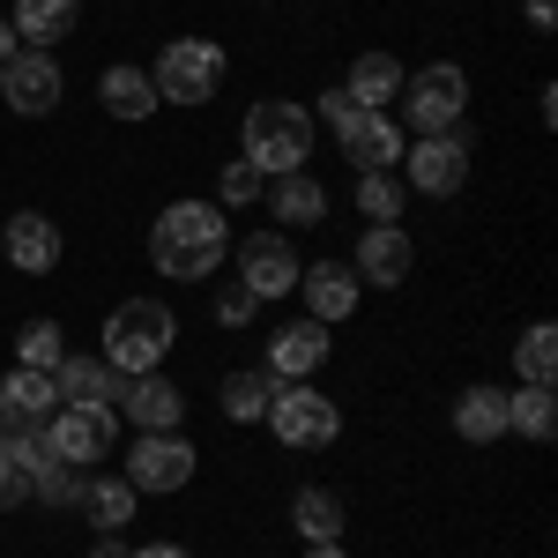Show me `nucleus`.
Segmentation results:
<instances>
[{
	"instance_id": "f257e3e1",
	"label": "nucleus",
	"mask_w": 558,
	"mask_h": 558,
	"mask_svg": "<svg viewBox=\"0 0 558 558\" xmlns=\"http://www.w3.org/2000/svg\"><path fill=\"white\" fill-rule=\"evenodd\" d=\"M231 254V216L216 209V202H165L157 223H149V260H157V276H172V283H202L216 276Z\"/></svg>"
},
{
	"instance_id": "f03ea898",
	"label": "nucleus",
	"mask_w": 558,
	"mask_h": 558,
	"mask_svg": "<svg viewBox=\"0 0 558 558\" xmlns=\"http://www.w3.org/2000/svg\"><path fill=\"white\" fill-rule=\"evenodd\" d=\"M179 343V313L165 299H120L105 313V365L128 380V373H165V357Z\"/></svg>"
},
{
	"instance_id": "7ed1b4c3",
	"label": "nucleus",
	"mask_w": 558,
	"mask_h": 558,
	"mask_svg": "<svg viewBox=\"0 0 558 558\" xmlns=\"http://www.w3.org/2000/svg\"><path fill=\"white\" fill-rule=\"evenodd\" d=\"M239 142H246V165H254L260 179L305 172V157H313V112L291 105V97H260V105H246Z\"/></svg>"
},
{
	"instance_id": "20e7f679",
	"label": "nucleus",
	"mask_w": 558,
	"mask_h": 558,
	"mask_svg": "<svg viewBox=\"0 0 558 558\" xmlns=\"http://www.w3.org/2000/svg\"><path fill=\"white\" fill-rule=\"evenodd\" d=\"M260 425L276 432L283 447H299V454H320V447H336V439H343V410H336L313 380H283Z\"/></svg>"
},
{
	"instance_id": "39448f33",
	"label": "nucleus",
	"mask_w": 558,
	"mask_h": 558,
	"mask_svg": "<svg viewBox=\"0 0 558 558\" xmlns=\"http://www.w3.org/2000/svg\"><path fill=\"white\" fill-rule=\"evenodd\" d=\"M470 112V75L454 60H432L417 75H402V120L417 134H454Z\"/></svg>"
},
{
	"instance_id": "423d86ee",
	"label": "nucleus",
	"mask_w": 558,
	"mask_h": 558,
	"mask_svg": "<svg viewBox=\"0 0 558 558\" xmlns=\"http://www.w3.org/2000/svg\"><path fill=\"white\" fill-rule=\"evenodd\" d=\"M149 83H157V105H209L216 83H223V45H209V38H172L165 52H157Z\"/></svg>"
},
{
	"instance_id": "0eeeda50",
	"label": "nucleus",
	"mask_w": 558,
	"mask_h": 558,
	"mask_svg": "<svg viewBox=\"0 0 558 558\" xmlns=\"http://www.w3.org/2000/svg\"><path fill=\"white\" fill-rule=\"evenodd\" d=\"M112 432H120V417L112 410H52L38 425V447L52 454V462H68V470H89V462H105L112 454Z\"/></svg>"
},
{
	"instance_id": "6e6552de",
	"label": "nucleus",
	"mask_w": 558,
	"mask_h": 558,
	"mask_svg": "<svg viewBox=\"0 0 558 558\" xmlns=\"http://www.w3.org/2000/svg\"><path fill=\"white\" fill-rule=\"evenodd\" d=\"M402 186H417L432 202L462 194L470 186V142L462 134H417V142H402Z\"/></svg>"
},
{
	"instance_id": "1a4fd4ad",
	"label": "nucleus",
	"mask_w": 558,
	"mask_h": 558,
	"mask_svg": "<svg viewBox=\"0 0 558 558\" xmlns=\"http://www.w3.org/2000/svg\"><path fill=\"white\" fill-rule=\"evenodd\" d=\"M202 470V454L179 439V432H134L128 447V484L134 492H186Z\"/></svg>"
},
{
	"instance_id": "9d476101",
	"label": "nucleus",
	"mask_w": 558,
	"mask_h": 558,
	"mask_svg": "<svg viewBox=\"0 0 558 558\" xmlns=\"http://www.w3.org/2000/svg\"><path fill=\"white\" fill-rule=\"evenodd\" d=\"M0 97L23 112V120H45L60 97H68V75H60V60L52 52H38V45H23L8 68H0Z\"/></svg>"
},
{
	"instance_id": "9b49d317",
	"label": "nucleus",
	"mask_w": 558,
	"mask_h": 558,
	"mask_svg": "<svg viewBox=\"0 0 558 558\" xmlns=\"http://www.w3.org/2000/svg\"><path fill=\"white\" fill-rule=\"evenodd\" d=\"M299 268H305V260L291 254L283 231H254V239H239V283H246L254 299H283V291H299Z\"/></svg>"
},
{
	"instance_id": "f8f14e48",
	"label": "nucleus",
	"mask_w": 558,
	"mask_h": 558,
	"mask_svg": "<svg viewBox=\"0 0 558 558\" xmlns=\"http://www.w3.org/2000/svg\"><path fill=\"white\" fill-rule=\"evenodd\" d=\"M0 254H8L15 276H52L60 268V223L45 209H15L0 223Z\"/></svg>"
},
{
	"instance_id": "ddd939ff",
	"label": "nucleus",
	"mask_w": 558,
	"mask_h": 558,
	"mask_svg": "<svg viewBox=\"0 0 558 558\" xmlns=\"http://www.w3.org/2000/svg\"><path fill=\"white\" fill-rule=\"evenodd\" d=\"M357 283H373V291H402L410 283V268H417V254H410V231L402 223H365V239H357Z\"/></svg>"
},
{
	"instance_id": "4468645a",
	"label": "nucleus",
	"mask_w": 558,
	"mask_h": 558,
	"mask_svg": "<svg viewBox=\"0 0 558 558\" xmlns=\"http://www.w3.org/2000/svg\"><path fill=\"white\" fill-rule=\"evenodd\" d=\"M112 410H120L134 432H179V417H186V395H179L165 373H128Z\"/></svg>"
},
{
	"instance_id": "2eb2a0df",
	"label": "nucleus",
	"mask_w": 558,
	"mask_h": 558,
	"mask_svg": "<svg viewBox=\"0 0 558 558\" xmlns=\"http://www.w3.org/2000/svg\"><path fill=\"white\" fill-rule=\"evenodd\" d=\"M299 291H305V320H320V328H336V320H350L357 313V299H365V283H357V268L350 260H313V268H299Z\"/></svg>"
},
{
	"instance_id": "dca6fc26",
	"label": "nucleus",
	"mask_w": 558,
	"mask_h": 558,
	"mask_svg": "<svg viewBox=\"0 0 558 558\" xmlns=\"http://www.w3.org/2000/svg\"><path fill=\"white\" fill-rule=\"evenodd\" d=\"M328 328H320V320H291V328H276V336H268V365H260V373H268V380H313V373H320V365H328Z\"/></svg>"
},
{
	"instance_id": "f3484780",
	"label": "nucleus",
	"mask_w": 558,
	"mask_h": 558,
	"mask_svg": "<svg viewBox=\"0 0 558 558\" xmlns=\"http://www.w3.org/2000/svg\"><path fill=\"white\" fill-rule=\"evenodd\" d=\"M52 410H60V387H52V373L15 365V373L0 380V432H38Z\"/></svg>"
},
{
	"instance_id": "a211bd4d",
	"label": "nucleus",
	"mask_w": 558,
	"mask_h": 558,
	"mask_svg": "<svg viewBox=\"0 0 558 558\" xmlns=\"http://www.w3.org/2000/svg\"><path fill=\"white\" fill-rule=\"evenodd\" d=\"M336 134H343V157L357 172H395V165H402V128H395L387 112H350Z\"/></svg>"
},
{
	"instance_id": "6ab92c4d",
	"label": "nucleus",
	"mask_w": 558,
	"mask_h": 558,
	"mask_svg": "<svg viewBox=\"0 0 558 558\" xmlns=\"http://www.w3.org/2000/svg\"><path fill=\"white\" fill-rule=\"evenodd\" d=\"M52 387H60L68 410H112L120 402V373L105 357H60L52 365Z\"/></svg>"
},
{
	"instance_id": "aec40b11",
	"label": "nucleus",
	"mask_w": 558,
	"mask_h": 558,
	"mask_svg": "<svg viewBox=\"0 0 558 558\" xmlns=\"http://www.w3.org/2000/svg\"><path fill=\"white\" fill-rule=\"evenodd\" d=\"M454 439H470V447H492V439H507V387L476 380L454 395Z\"/></svg>"
},
{
	"instance_id": "412c9836",
	"label": "nucleus",
	"mask_w": 558,
	"mask_h": 558,
	"mask_svg": "<svg viewBox=\"0 0 558 558\" xmlns=\"http://www.w3.org/2000/svg\"><path fill=\"white\" fill-rule=\"evenodd\" d=\"M52 462L38 447V432H0V507H23L38 492V470Z\"/></svg>"
},
{
	"instance_id": "4be33fe9",
	"label": "nucleus",
	"mask_w": 558,
	"mask_h": 558,
	"mask_svg": "<svg viewBox=\"0 0 558 558\" xmlns=\"http://www.w3.org/2000/svg\"><path fill=\"white\" fill-rule=\"evenodd\" d=\"M134 499H142V492H134L128 476H89L83 492H75V507H83V521L97 529V536H120V529L134 521Z\"/></svg>"
},
{
	"instance_id": "5701e85b",
	"label": "nucleus",
	"mask_w": 558,
	"mask_h": 558,
	"mask_svg": "<svg viewBox=\"0 0 558 558\" xmlns=\"http://www.w3.org/2000/svg\"><path fill=\"white\" fill-rule=\"evenodd\" d=\"M97 105H105L112 120H149V112H157V83H149V68H128V60L105 68V75H97Z\"/></svg>"
},
{
	"instance_id": "b1692460",
	"label": "nucleus",
	"mask_w": 558,
	"mask_h": 558,
	"mask_svg": "<svg viewBox=\"0 0 558 558\" xmlns=\"http://www.w3.org/2000/svg\"><path fill=\"white\" fill-rule=\"evenodd\" d=\"M260 202L276 209V223L305 231V223H320V216H328V186H320L313 172H283L276 186H268V194H260Z\"/></svg>"
},
{
	"instance_id": "393cba45",
	"label": "nucleus",
	"mask_w": 558,
	"mask_h": 558,
	"mask_svg": "<svg viewBox=\"0 0 558 558\" xmlns=\"http://www.w3.org/2000/svg\"><path fill=\"white\" fill-rule=\"evenodd\" d=\"M8 23H15V38H23V45H38V52H45V45H60L75 23H83V0H15Z\"/></svg>"
},
{
	"instance_id": "a878e982",
	"label": "nucleus",
	"mask_w": 558,
	"mask_h": 558,
	"mask_svg": "<svg viewBox=\"0 0 558 558\" xmlns=\"http://www.w3.org/2000/svg\"><path fill=\"white\" fill-rule=\"evenodd\" d=\"M291 521H299L305 544H343V499L328 484H305L299 499H291Z\"/></svg>"
},
{
	"instance_id": "bb28decb",
	"label": "nucleus",
	"mask_w": 558,
	"mask_h": 558,
	"mask_svg": "<svg viewBox=\"0 0 558 558\" xmlns=\"http://www.w3.org/2000/svg\"><path fill=\"white\" fill-rule=\"evenodd\" d=\"M350 97L365 105V112H380V105H395V89H402V68H395V52H357L350 60Z\"/></svg>"
},
{
	"instance_id": "cd10ccee",
	"label": "nucleus",
	"mask_w": 558,
	"mask_h": 558,
	"mask_svg": "<svg viewBox=\"0 0 558 558\" xmlns=\"http://www.w3.org/2000/svg\"><path fill=\"white\" fill-rule=\"evenodd\" d=\"M276 387L283 380H268V373H231V380H223V417H231V425H260V417H268V402H276Z\"/></svg>"
},
{
	"instance_id": "c85d7f7f",
	"label": "nucleus",
	"mask_w": 558,
	"mask_h": 558,
	"mask_svg": "<svg viewBox=\"0 0 558 558\" xmlns=\"http://www.w3.org/2000/svg\"><path fill=\"white\" fill-rule=\"evenodd\" d=\"M507 432H521V439H551L558 432L551 387H507Z\"/></svg>"
},
{
	"instance_id": "c756f323",
	"label": "nucleus",
	"mask_w": 558,
	"mask_h": 558,
	"mask_svg": "<svg viewBox=\"0 0 558 558\" xmlns=\"http://www.w3.org/2000/svg\"><path fill=\"white\" fill-rule=\"evenodd\" d=\"M402 172H357V216L365 223H402Z\"/></svg>"
},
{
	"instance_id": "7c9ffc66",
	"label": "nucleus",
	"mask_w": 558,
	"mask_h": 558,
	"mask_svg": "<svg viewBox=\"0 0 558 558\" xmlns=\"http://www.w3.org/2000/svg\"><path fill=\"white\" fill-rule=\"evenodd\" d=\"M514 365H521V387H551V373H558V328L551 320H536L514 343Z\"/></svg>"
},
{
	"instance_id": "2f4dec72",
	"label": "nucleus",
	"mask_w": 558,
	"mask_h": 558,
	"mask_svg": "<svg viewBox=\"0 0 558 558\" xmlns=\"http://www.w3.org/2000/svg\"><path fill=\"white\" fill-rule=\"evenodd\" d=\"M68 357V336H60V320H23V336H15V365H31V373H52Z\"/></svg>"
},
{
	"instance_id": "473e14b6",
	"label": "nucleus",
	"mask_w": 558,
	"mask_h": 558,
	"mask_svg": "<svg viewBox=\"0 0 558 558\" xmlns=\"http://www.w3.org/2000/svg\"><path fill=\"white\" fill-rule=\"evenodd\" d=\"M260 194H268V179H260L246 157H239V165H223V179H216V209H223V216H231V209H254Z\"/></svg>"
},
{
	"instance_id": "72a5a7b5",
	"label": "nucleus",
	"mask_w": 558,
	"mask_h": 558,
	"mask_svg": "<svg viewBox=\"0 0 558 558\" xmlns=\"http://www.w3.org/2000/svg\"><path fill=\"white\" fill-rule=\"evenodd\" d=\"M254 313H260V299L246 283H223L216 291V328H254Z\"/></svg>"
},
{
	"instance_id": "f704fd0d",
	"label": "nucleus",
	"mask_w": 558,
	"mask_h": 558,
	"mask_svg": "<svg viewBox=\"0 0 558 558\" xmlns=\"http://www.w3.org/2000/svg\"><path fill=\"white\" fill-rule=\"evenodd\" d=\"M350 112H365V105H357L350 89H320V120H328V128H343Z\"/></svg>"
},
{
	"instance_id": "c9c22d12",
	"label": "nucleus",
	"mask_w": 558,
	"mask_h": 558,
	"mask_svg": "<svg viewBox=\"0 0 558 558\" xmlns=\"http://www.w3.org/2000/svg\"><path fill=\"white\" fill-rule=\"evenodd\" d=\"M551 23H558V0H529V31L551 38Z\"/></svg>"
},
{
	"instance_id": "e433bc0d",
	"label": "nucleus",
	"mask_w": 558,
	"mask_h": 558,
	"mask_svg": "<svg viewBox=\"0 0 558 558\" xmlns=\"http://www.w3.org/2000/svg\"><path fill=\"white\" fill-rule=\"evenodd\" d=\"M15 52H23V38H15V23H8V15H0V68H8V60H15Z\"/></svg>"
},
{
	"instance_id": "4c0bfd02",
	"label": "nucleus",
	"mask_w": 558,
	"mask_h": 558,
	"mask_svg": "<svg viewBox=\"0 0 558 558\" xmlns=\"http://www.w3.org/2000/svg\"><path fill=\"white\" fill-rule=\"evenodd\" d=\"M89 558H134V551L120 544V536H97V544H89Z\"/></svg>"
},
{
	"instance_id": "58836bf2",
	"label": "nucleus",
	"mask_w": 558,
	"mask_h": 558,
	"mask_svg": "<svg viewBox=\"0 0 558 558\" xmlns=\"http://www.w3.org/2000/svg\"><path fill=\"white\" fill-rule=\"evenodd\" d=\"M134 558H194V551H179V544H142Z\"/></svg>"
},
{
	"instance_id": "ea45409f",
	"label": "nucleus",
	"mask_w": 558,
	"mask_h": 558,
	"mask_svg": "<svg viewBox=\"0 0 558 558\" xmlns=\"http://www.w3.org/2000/svg\"><path fill=\"white\" fill-rule=\"evenodd\" d=\"M305 558H343V544H305Z\"/></svg>"
}]
</instances>
